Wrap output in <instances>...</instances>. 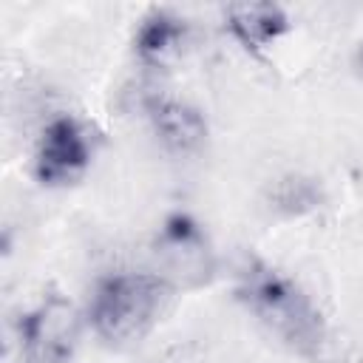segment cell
I'll return each mask as SVG.
<instances>
[{
	"label": "cell",
	"instance_id": "1",
	"mask_svg": "<svg viewBox=\"0 0 363 363\" xmlns=\"http://www.w3.org/2000/svg\"><path fill=\"white\" fill-rule=\"evenodd\" d=\"M238 298L284 343L298 352H315L323 340V320L312 301L269 264L252 261L241 272Z\"/></svg>",
	"mask_w": 363,
	"mask_h": 363
},
{
	"label": "cell",
	"instance_id": "2",
	"mask_svg": "<svg viewBox=\"0 0 363 363\" xmlns=\"http://www.w3.org/2000/svg\"><path fill=\"white\" fill-rule=\"evenodd\" d=\"M170 284L153 272H119L96 284L88 318L108 343H133L145 337L170 301Z\"/></svg>",
	"mask_w": 363,
	"mask_h": 363
},
{
	"label": "cell",
	"instance_id": "3",
	"mask_svg": "<svg viewBox=\"0 0 363 363\" xmlns=\"http://www.w3.org/2000/svg\"><path fill=\"white\" fill-rule=\"evenodd\" d=\"M20 352L26 363H65L79 340V315L62 295H48L17 320Z\"/></svg>",
	"mask_w": 363,
	"mask_h": 363
},
{
	"label": "cell",
	"instance_id": "4",
	"mask_svg": "<svg viewBox=\"0 0 363 363\" xmlns=\"http://www.w3.org/2000/svg\"><path fill=\"white\" fill-rule=\"evenodd\" d=\"M91 162V145L82 130V125L74 116H57L45 125L40 145H37V159H34V173L43 184H65L77 179Z\"/></svg>",
	"mask_w": 363,
	"mask_h": 363
},
{
	"label": "cell",
	"instance_id": "5",
	"mask_svg": "<svg viewBox=\"0 0 363 363\" xmlns=\"http://www.w3.org/2000/svg\"><path fill=\"white\" fill-rule=\"evenodd\" d=\"M147 113H150V122H153V130L159 133V139L176 153L196 150L207 136L204 116L187 102L153 96L147 102Z\"/></svg>",
	"mask_w": 363,
	"mask_h": 363
},
{
	"label": "cell",
	"instance_id": "6",
	"mask_svg": "<svg viewBox=\"0 0 363 363\" xmlns=\"http://www.w3.org/2000/svg\"><path fill=\"white\" fill-rule=\"evenodd\" d=\"M184 43H187V23L164 9L150 11L133 37V48L139 60L156 68L176 62L184 51Z\"/></svg>",
	"mask_w": 363,
	"mask_h": 363
},
{
	"label": "cell",
	"instance_id": "7",
	"mask_svg": "<svg viewBox=\"0 0 363 363\" xmlns=\"http://www.w3.org/2000/svg\"><path fill=\"white\" fill-rule=\"evenodd\" d=\"M224 20H227V28L233 31V37L250 51H258V48L275 43L289 28V20H286L284 9L275 6V3H235V6H227Z\"/></svg>",
	"mask_w": 363,
	"mask_h": 363
},
{
	"label": "cell",
	"instance_id": "8",
	"mask_svg": "<svg viewBox=\"0 0 363 363\" xmlns=\"http://www.w3.org/2000/svg\"><path fill=\"white\" fill-rule=\"evenodd\" d=\"M352 65H354V71H357V77H363V40L357 43V48H354V57H352Z\"/></svg>",
	"mask_w": 363,
	"mask_h": 363
}]
</instances>
